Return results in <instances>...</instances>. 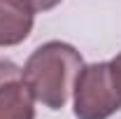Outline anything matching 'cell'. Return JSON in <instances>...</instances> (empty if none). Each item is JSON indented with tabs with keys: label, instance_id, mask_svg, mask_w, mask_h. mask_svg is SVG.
Listing matches in <instances>:
<instances>
[{
	"label": "cell",
	"instance_id": "obj_1",
	"mask_svg": "<svg viewBox=\"0 0 121 119\" xmlns=\"http://www.w3.org/2000/svg\"><path fill=\"white\" fill-rule=\"evenodd\" d=\"M82 65L84 61L75 47L54 40L30 54L21 70V79L37 103L49 110H60L72 93Z\"/></svg>",
	"mask_w": 121,
	"mask_h": 119
},
{
	"label": "cell",
	"instance_id": "obj_2",
	"mask_svg": "<svg viewBox=\"0 0 121 119\" xmlns=\"http://www.w3.org/2000/svg\"><path fill=\"white\" fill-rule=\"evenodd\" d=\"M77 119H107L121 110V84L112 63H91L82 70L72 87Z\"/></svg>",
	"mask_w": 121,
	"mask_h": 119
},
{
	"label": "cell",
	"instance_id": "obj_3",
	"mask_svg": "<svg viewBox=\"0 0 121 119\" xmlns=\"http://www.w3.org/2000/svg\"><path fill=\"white\" fill-rule=\"evenodd\" d=\"M35 9L26 0H0V47L21 45L33 30Z\"/></svg>",
	"mask_w": 121,
	"mask_h": 119
},
{
	"label": "cell",
	"instance_id": "obj_4",
	"mask_svg": "<svg viewBox=\"0 0 121 119\" xmlns=\"http://www.w3.org/2000/svg\"><path fill=\"white\" fill-rule=\"evenodd\" d=\"M35 103L21 77L0 84V119H35Z\"/></svg>",
	"mask_w": 121,
	"mask_h": 119
},
{
	"label": "cell",
	"instance_id": "obj_5",
	"mask_svg": "<svg viewBox=\"0 0 121 119\" xmlns=\"http://www.w3.org/2000/svg\"><path fill=\"white\" fill-rule=\"evenodd\" d=\"M14 77H21V70L9 61H0V84H5V82H9Z\"/></svg>",
	"mask_w": 121,
	"mask_h": 119
},
{
	"label": "cell",
	"instance_id": "obj_6",
	"mask_svg": "<svg viewBox=\"0 0 121 119\" xmlns=\"http://www.w3.org/2000/svg\"><path fill=\"white\" fill-rule=\"evenodd\" d=\"M26 2H28L35 12H47V9H54L58 2H63V0H26Z\"/></svg>",
	"mask_w": 121,
	"mask_h": 119
},
{
	"label": "cell",
	"instance_id": "obj_7",
	"mask_svg": "<svg viewBox=\"0 0 121 119\" xmlns=\"http://www.w3.org/2000/svg\"><path fill=\"white\" fill-rule=\"evenodd\" d=\"M109 63H112V70H114V75H117V79H119V84H121V54H117Z\"/></svg>",
	"mask_w": 121,
	"mask_h": 119
}]
</instances>
